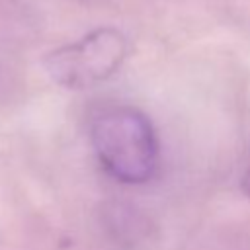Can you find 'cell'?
I'll list each match as a JSON object with an SVG mask.
<instances>
[{"label":"cell","instance_id":"1","mask_svg":"<svg viewBox=\"0 0 250 250\" xmlns=\"http://www.w3.org/2000/svg\"><path fill=\"white\" fill-rule=\"evenodd\" d=\"M90 137L100 162L119 182L145 184L154 176L158 141L143 111L131 105L107 107L94 117Z\"/></svg>","mask_w":250,"mask_h":250},{"label":"cell","instance_id":"2","mask_svg":"<svg viewBox=\"0 0 250 250\" xmlns=\"http://www.w3.org/2000/svg\"><path fill=\"white\" fill-rule=\"evenodd\" d=\"M125 55V35L113 27H98L80 41L51 51L43 64L57 84L82 90L107 80L121 66Z\"/></svg>","mask_w":250,"mask_h":250},{"label":"cell","instance_id":"3","mask_svg":"<svg viewBox=\"0 0 250 250\" xmlns=\"http://www.w3.org/2000/svg\"><path fill=\"white\" fill-rule=\"evenodd\" d=\"M240 189H242V193L250 199V168L246 170V174H244L242 180H240Z\"/></svg>","mask_w":250,"mask_h":250}]
</instances>
